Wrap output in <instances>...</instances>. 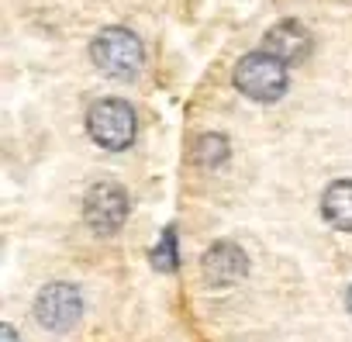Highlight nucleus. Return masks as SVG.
Here are the masks:
<instances>
[{
	"label": "nucleus",
	"mask_w": 352,
	"mask_h": 342,
	"mask_svg": "<svg viewBox=\"0 0 352 342\" xmlns=\"http://www.w3.org/2000/svg\"><path fill=\"white\" fill-rule=\"evenodd\" d=\"M90 59L111 80H135L142 63H145V49H142L135 32H128V28H104L90 42Z\"/></svg>",
	"instance_id": "f257e3e1"
},
{
	"label": "nucleus",
	"mask_w": 352,
	"mask_h": 342,
	"mask_svg": "<svg viewBox=\"0 0 352 342\" xmlns=\"http://www.w3.org/2000/svg\"><path fill=\"white\" fill-rule=\"evenodd\" d=\"M235 87L249 97V100H259V104H273L287 94V63L276 59L273 52H249L239 59L235 66Z\"/></svg>",
	"instance_id": "f03ea898"
},
{
	"label": "nucleus",
	"mask_w": 352,
	"mask_h": 342,
	"mask_svg": "<svg viewBox=\"0 0 352 342\" xmlns=\"http://www.w3.org/2000/svg\"><path fill=\"white\" fill-rule=\"evenodd\" d=\"M87 131L100 149H111V152L128 149L135 142V111H131V104H124L118 97L97 100L87 111Z\"/></svg>",
	"instance_id": "7ed1b4c3"
},
{
	"label": "nucleus",
	"mask_w": 352,
	"mask_h": 342,
	"mask_svg": "<svg viewBox=\"0 0 352 342\" xmlns=\"http://www.w3.org/2000/svg\"><path fill=\"white\" fill-rule=\"evenodd\" d=\"M80 314H83V294L66 280L45 284L35 297V318L45 332H69L80 321Z\"/></svg>",
	"instance_id": "20e7f679"
},
{
	"label": "nucleus",
	"mask_w": 352,
	"mask_h": 342,
	"mask_svg": "<svg viewBox=\"0 0 352 342\" xmlns=\"http://www.w3.org/2000/svg\"><path fill=\"white\" fill-rule=\"evenodd\" d=\"M128 218V194L124 187L104 180V184H94L83 197V222L97 232V235H114Z\"/></svg>",
	"instance_id": "39448f33"
},
{
	"label": "nucleus",
	"mask_w": 352,
	"mask_h": 342,
	"mask_svg": "<svg viewBox=\"0 0 352 342\" xmlns=\"http://www.w3.org/2000/svg\"><path fill=\"white\" fill-rule=\"evenodd\" d=\"M201 270H204V280L211 287H232V284H239L249 273V256L235 242H214L204 253Z\"/></svg>",
	"instance_id": "423d86ee"
},
{
	"label": "nucleus",
	"mask_w": 352,
	"mask_h": 342,
	"mask_svg": "<svg viewBox=\"0 0 352 342\" xmlns=\"http://www.w3.org/2000/svg\"><path fill=\"white\" fill-rule=\"evenodd\" d=\"M263 49L273 52L276 59H283L287 66H294V63H304V59H307V52H311V35H307V28L297 25V21H280V25H273V28L266 32Z\"/></svg>",
	"instance_id": "0eeeda50"
},
{
	"label": "nucleus",
	"mask_w": 352,
	"mask_h": 342,
	"mask_svg": "<svg viewBox=\"0 0 352 342\" xmlns=\"http://www.w3.org/2000/svg\"><path fill=\"white\" fill-rule=\"evenodd\" d=\"M321 215L338 232H352V180H335L321 197Z\"/></svg>",
	"instance_id": "6e6552de"
},
{
	"label": "nucleus",
	"mask_w": 352,
	"mask_h": 342,
	"mask_svg": "<svg viewBox=\"0 0 352 342\" xmlns=\"http://www.w3.org/2000/svg\"><path fill=\"white\" fill-rule=\"evenodd\" d=\"M194 159L204 166V169H218L225 159H228V138L225 135H201L197 145H194Z\"/></svg>",
	"instance_id": "1a4fd4ad"
},
{
	"label": "nucleus",
	"mask_w": 352,
	"mask_h": 342,
	"mask_svg": "<svg viewBox=\"0 0 352 342\" xmlns=\"http://www.w3.org/2000/svg\"><path fill=\"white\" fill-rule=\"evenodd\" d=\"M155 270H176V232L166 228V235L159 239V249L152 253Z\"/></svg>",
	"instance_id": "9d476101"
},
{
	"label": "nucleus",
	"mask_w": 352,
	"mask_h": 342,
	"mask_svg": "<svg viewBox=\"0 0 352 342\" xmlns=\"http://www.w3.org/2000/svg\"><path fill=\"white\" fill-rule=\"evenodd\" d=\"M0 342H18V332H14V325H0Z\"/></svg>",
	"instance_id": "9b49d317"
},
{
	"label": "nucleus",
	"mask_w": 352,
	"mask_h": 342,
	"mask_svg": "<svg viewBox=\"0 0 352 342\" xmlns=\"http://www.w3.org/2000/svg\"><path fill=\"white\" fill-rule=\"evenodd\" d=\"M345 304H349V314H352V287H349V294H345Z\"/></svg>",
	"instance_id": "f8f14e48"
}]
</instances>
